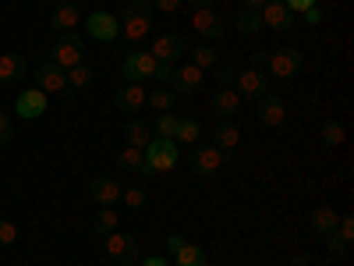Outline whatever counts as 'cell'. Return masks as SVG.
<instances>
[{
	"instance_id": "obj_22",
	"label": "cell",
	"mask_w": 354,
	"mask_h": 266,
	"mask_svg": "<svg viewBox=\"0 0 354 266\" xmlns=\"http://www.w3.org/2000/svg\"><path fill=\"white\" fill-rule=\"evenodd\" d=\"M113 163L121 167V170L142 174V167H145V157H142V150H138V145H124V150H121V153L113 157Z\"/></svg>"
},
{
	"instance_id": "obj_33",
	"label": "cell",
	"mask_w": 354,
	"mask_h": 266,
	"mask_svg": "<svg viewBox=\"0 0 354 266\" xmlns=\"http://www.w3.org/2000/svg\"><path fill=\"white\" fill-rule=\"evenodd\" d=\"M145 103L156 107L160 114H170L174 110V93H170V89H153V93L145 96Z\"/></svg>"
},
{
	"instance_id": "obj_47",
	"label": "cell",
	"mask_w": 354,
	"mask_h": 266,
	"mask_svg": "<svg viewBox=\"0 0 354 266\" xmlns=\"http://www.w3.org/2000/svg\"><path fill=\"white\" fill-rule=\"evenodd\" d=\"M241 4H245V11H259L262 4H270V0H241Z\"/></svg>"
},
{
	"instance_id": "obj_9",
	"label": "cell",
	"mask_w": 354,
	"mask_h": 266,
	"mask_svg": "<svg viewBox=\"0 0 354 266\" xmlns=\"http://www.w3.org/2000/svg\"><path fill=\"white\" fill-rule=\"evenodd\" d=\"M234 89H238L245 100H259V96L270 93V75L262 68H245V71L234 75Z\"/></svg>"
},
{
	"instance_id": "obj_12",
	"label": "cell",
	"mask_w": 354,
	"mask_h": 266,
	"mask_svg": "<svg viewBox=\"0 0 354 266\" xmlns=\"http://www.w3.org/2000/svg\"><path fill=\"white\" fill-rule=\"evenodd\" d=\"M103 249H106V256L110 259H138V238L135 234H124V231H110V234H103Z\"/></svg>"
},
{
	"instance_id": "obj_19",
	"label": "cell",
	"mask_w": 354,
	"mask_h": 266,
	"mask_svg": "<svg viewBox=\"0 0 354 266\" xmlns=\"http://www.w3.org/2000/svg\"><path fill=\"white\" fill-rule=\"evenodd\" d=\"M78 21H82V11H78L75 0H61V4L53 8V15H50V25L57 28V33H75Z\"/></svg>"
},
{
	"instance_id": "obj_28",
	"label": "cell",
	"mask_w": 354,
	"mask_h": 266,
	"mask_svg": "<svg viewBox=\"0 0 354 266\" xmlns=\"http://www.w3.org/2000/svg\"><path fill=\"white\" fill-rule=\"evenodd\" d=\"M234 28H238L241 36H259L266 25H262V15H259V11H241L238 21H234Z\"/></svg>"
},
{
	"instance_id": "obj_44",
	"label": "cell",
	"mask_w": 354,
	"mask_h": 266,
	"mask_svg": "<svg viewBox=\"0 0 354 266\" xmlns=\"http://www.w3.org/2000/svg\"><path fill=\"white\" fill-rule=\"evenodd\" d=\"M234 75H238V71H234V68H220V85H234Z\"/></svg>"
},
{
	"instance_id": "obj_21",
	"label": "cell",
	"mask_w": 354,
	"mask_h": 266,
	"mask_svg": "<svg viewBox=\"0 0 354 266\" xmlns=\"http://www.w3.org/2000/svg\"><path fill=\"white\" fill-rule=\"evenodd\" d=\"M170 89H174V93H198V89H202V71H198L195 64H185V68H174Z\"/></svg>"
},
{
	"instance_id": "obj_11",
	"label": "cell",
	"mask_w": 354,
	"mask_h": 266,
	"mask_svg": "<svg viewBox=\"0 0 354 266\" xmlns=\"http://www.w3.org/2000/svg\"><path fill=\"white\" fill-rule=\"evenodd\" d=\"M241 107H245V96L234 85H220L216 93H213V114H216V121H230V117H238Z\"/></svg>"
},
{
	"instance_id": "obj_45",
	"label": "cell",
	"mask_w": 354,
	"mask_h": 266,
	"mask_svg": "<svg viewBox=\"0 0 354 266\" xmlns=\"http://www.w3.org/2000/svg\"><path fill=\"white\" fill-rule=\"evenodd\" d=\"M305 21H308V25H319V21H322V11H319V8H308V11H305Z\"/></svg>"
},
{
	"instance_id": "obj_4",
	"label": "cell",
	"mask_w": 354,
	"mask_h": 266,
	"mask_svg": "<svg viewBox=\"0 0 354 266\" xmlns=\"http://www.w3.org/2000/svg\"><path fill=\"white\" fill-rule=\"evenodd\" d=\"M266 64H270L273 78H298L301 68H305V53L298 46H283V50L266 53Z\"/></svg>"
},
{
	"instance_id": "obj_36",
	"label": "cell",
	"mask_w": 354,
	"mask_h": 266,
	"mask_svg": "<svg viewBox=\"0 0 354 266\" xmlns=\"http://www.w3.org/2000/svg\"><path fill=\"white\" fill-rule=\"evenodd\" d=\"M18 242V227L15 220H0V249H11Z\"/></svg>"
},
{
	"instance_id": "obj_38",
	"label": "cell",
	"mask_w": 354,
	"mask_h": 266,
	"mask_svg": "<svg viewBox=\"0 0 354 266\" xmlns=\"http://www.w3.org/2000/svg\"><path fill=\"white\" fill-rule=\"evenodd\" d=\"M333 231H337V234H340V238H344V242L351 245V238H354V217H340Z\"/></svg>"
},
{
	"instance_id": "obj_6",
	"label": "cell",
	"mask_w": 354,
	"mask_h": 266,
	"mask_svg": "<svg viewBox=\"0 0 354 266\" xmlns=\"http://www.w3.org/2000/svg\"><path fill=\"white\" fill-rule=\"evenodd\" d=\"M85 33L100 39V43H113L117 36H121V18L110 15V11H93L85 18Z\"/></svg>"
},
{
	"instance_id": "obj_15",
	"label": "cell",
	"mask_w": 354,
	"mask_h": 266,
	"mask_svg": "<svg viewBox=\"0 0 354 266\" xmlns=\"http://www.w3.org/2000/svg\"><path fill=\"white\" fill-rule=\"evenodd\" d=\"M145 96H149V93H145L142 82H124V85L113 93V107L124 110V114H135V110L145 107Z\"/></svg>"
},
{
	"instance_id": "obj_49",
	"label": "cell",
	"mask_w": 354,
	"mask_h": 266,
	"mask_svg": "<svg viewBox=\"0 0 354 266\" xmlns=\"http://www.w3.org/2000/svg\"><path fill=\"white\" fill-rule=\"evenodd\" d=\"M121 266H135V263H131V259H124V263H121Z\"/></svg>"
},
{
	"instance_id": "obj_31",
	"label": "cell",
	"mask_w": 354,
	"mask_h": 266,
	"mask_svg": "<svg viewBox=\"0 0 354 266\" xmlns=\"http://www.w3.org/2000/svg\"><path fill=\"white\" fill-rule=\"evenodd\" d=\"M88 85H93V68H88L85 61L68 68V89H88Z\"/></svg>"
},
{
	"instance_id": "obj_23",
	"label": "cell",
	"mask_w": 354,
	"mask_h": 266,
	"mask_svg": "<svg viewBox=\"0 0 354 266\" xmlns=\"http://www.w3.org/2000/svg\"><path fill=\"white\" fill-rule=\"evenodd\" d=\"M312 231L315 234H330L333 227H337V220H340V213L337 210H330V206H319V210H312Z\"/></svg>"
},
{
	"instance_id": "obj_16",
	"label": "cell",
	"mask_w": 354,
	"mask_h": 266,
	"mask_svg": "<svg viewBox=\"0 0 354 266\" xmlns=\"http://www.w3.org/2000/svg\"><path fill=\"white\" fill-rule=\"evenodd\" d=\"M28 75V61L18 53V50H0V82L4 85H15Z\"/></svg>"
},
{
	"instance_id": "obj_25",
	"label": "cell",
	"mask_w": 354,
	"mask_h": 266,
	"mask_svg": "<svg viewBox=\"0 0 354 266\" xmlns=\"http://www.w3.org/2000/svg\"><path fill=\"white\" fill-rule=\"evenodd\" d=\"M192 64H195L198 71H205V68H216V64H220V50H216L213 43L192 46Z\"/></svg>"
},
{
	"instance_id": "obj_46",
	"label": "cell",
	"mask_w": 354,
	"mask_h": 266,
	"mask_svg": "<svg viewBox=\"0 0 354 266\" xmlns=\"http://www.w3.org/2000/svg\"><path fill=\"white\" fill-rule=\"evenodd\" d=\"M142 266H170L163 256H149V259H142Z\"/></svg>"
},
{
	"instance_id": "obj_37",
	"label": "cell",
	"mask_w": 354,
	"mask_h": 266,
	"mask_svg": "<svg viewBox=\"0 0 354 266\" xmlns=\"http://www.w3.org/2000/svg\"><path fill=\"white\" fill-rule=\"evenodd\" d=\"M326 249H330V256H347V249H351V245L340 238L337 231H330V234H326Z\"/></svg>"
},
{
	"instance_id": "obj_30",
	"label": "cell",
	"mask_w": 354,
	"mask_h": 266,
	"mask_svg": "<svg viewBox=\"0 0 354 266\" xmlns=\"http://www.w3.org/2000/svg\"><path fill=\"white\" fill-rule=\"evenodd\" d=\"M198 135H202V125L195 121V117H181V121H177L174 142H198Z\"/></svg>"
},
{
	"instance_id": "obj_18",
	"label": "cell",
	"mask_w": 354,
	"mask_h": 266,
	"mask_svg": "<svg viewBox=\"0 0 354 266\" xmlns=\"http://www.w3.org/2000/svg\"><path fill=\"white\" fill-rule=\"evenodd\" d=\"M259 15H262V25L277 28V33H290V28H294V15L283 8V0H270V4H262Z\"/></svg>"
},
{
	"instance_id": "obj_48",
	"label": "cell",
	"mask_w": 354,
	"mask_h": 266,
	"mask_svg": "<svg viewBox=\"0 0 354 266\" xmlns=\"http://www.w3.org/2000/svg\"><path fill=\"white\" fill-rule=\"evenodd\" d=\"M188 4H192V11H198V8H209L213 0H188Z\"/></svg>"
},
{
	"instance_id": "obj_40",
	"label": "cell",
	"mask_w": 354,
	"mask_h": 266,
	"mask_svg": "<svg viewBox=\"0 0 354 266\" xmlns=\"http://www.w3.org/2000/svg\"><path fill=\"white\" fill-rule=\"evenodd\" d=\"M283 8H287L290 15H305L308 8H315V0H283Z\"/></svg>"
},
{
	"instance_id": "obj_41",
	"label": "cell",
	"mask_w": 354,
	"mask_h": 266,
	"mask_svg": "<svg viewBox=\"0 0 354 266\" xmlns=\"http://www.w3.org/2000/svg\"><path fill=\"white\" fill-rule=\"evenodd\" d=\"M149 4H153V11H163V15H174L177 8H181V4H185V0H149Z\"/></svg>"
},
{
	"instance_id": "obj_20",
	"label": "cell",
	"mask_w": 354,
	"mask_h": 266,
	"mask_svg": "<svg viewBox=\"0 0 354 266\" xmlns=\"http://www.w3.org/2000/svg\"><path fill=\"white\" fill-rule=\"evenodd\" d=\"M121 185L113 181V177H96L93 185H88V199H93L96 206H113L117 199H121Z\"/></svg>"
},
{
	"instance_id": "obj_29",
	"label": "cell",
	"mask_w": 354,
	"mask_h": 266,
	"mask_svg": "<svg viewBox=\"0 0 354 266\" xmlns=\"http://www.w3.org/2000/svg\"><path fill=\"white\" fill-rule=\"evenodd\" d=\"M117 224H121V217L113 213V206H100V213L93 217V231L96 234H110V231H117Z\"/></svg>"
},
{
	"instance_id": "obj_8",
	"label": "cell",
	"mask_w": 354,
	"mask_h": 266,
	"mask_svg": "<svg viewBox=\"0 0 354 266\" xmlns=\"http://www.w3.org/2000/svg\"><path fill=\"white\" fill-rule=\"evenodd\" d=\"M32 89H39V93H46V96L64 93V89H68V71L57 68V64H50V61H43V64L32 71Z\"/></svg>"
},
{
	"instance_id": "obj_26",
	"label": "cell",
	"mask_w": 354,
	"mask_h": 266,
	"mask_svg": "<svg viewBox=\"0 0 354 266\" xmlns=\"http://www.w3.org/2000/svg\"><path fill=\"white\" fill-rule=\"evenodd\" d=\"M213 139H216V142H213V145H216V150H223V153H230V150H234V145H238V142H241V132H238V128H234L230 121H220V125H216V135H213Z\"/></svg>"
},
{
	"instance_id": "obj_43",
	"label": "cell",
	"mask_w": 354,
	"mask_h": 266,
	"mask_svg": "<svg viewBox=\"0 0 354 266\" xmlns=\"http://www.w3.org/2000/svg\"><path fill=\"white\" fill-rule=\"evenodd\" d=\"M181 245H185V238H181V234H167V252H170V256H174L177 249H181Z\"/></svg>"
},
{
	"instance_id": "obj_32",
	"label": "cell",
	"mask_w": 354,
	"mask_h": 266,
	"mask_svg": "<svg viewBox=\"0 0 354 266\" xmlns=\"http://www.w3.org/2000/svg\"><path fill=\"white\" fill-rule=\"evenodd\" d=\"M121 199H124L128 210H142V206L149 202V188H145V185H131V188L121 192Z\"/></svg>"
},
{
	"instance_id": "obj_1",
	"label": "cell",
	"mask_w": 354,
	"mask_h": 266,
	"mask_svg": "<svg viewBox=\"0 0 354 266\" xmlns=\"http://www.w3.org/2000/svg\"><path fill=\"white\" fill-rule=\"evenodd\" d=\"M149 33H153V4L149 0H128L121 15V36L128 43H142Z\"/></svg>"
},
{
	"instance_id": "obj_13",
	"label": "cell",
	"mask_w": 354,
	"mask_h": 266,
	"mask_svg": "<svg viewBox=\"0 0 354 266\" xmlns=\"http://www.w3.org/2000/svg\"><path fill=\"white\" fill-rule=\"evenodd\" d=\"M192 28H195L205 43H213V39L223 36V18H220L213 8H198V11H192Z\"/></svg>"
},
{
	"instance_id": "obj_42",
	"label": "cell",
	"mask_w": 354,
	"mask_h": 266,
	"mask_svg": "<svg viewBox=\"0 0 354 266\" xmlns=\"http://www.w3.org/2000/svg\"><path fill=\"white\" fill-rule=\"evenodd\" d=\"M174 68H177V64H156V75H153V78H156V82H163V85H170Z\"/></svg>"
},
{
	"instance_id": "obj_17",
	"label": "cell",
	"mask_w": 354,
	"mask_h": 266,
	"mask_svg": "<svg viewBox=\"0 0 354 266\" xmlns=\"http://www.w3.org/2000/svg\"><path fill=\"white\" fill-rule=\"evenodd\" d=\"M220 167H223V150H216V145H198L192 153V174H198V177L216 174Z\"/></svg>"
},
{
	"instance_id": "obj_24",
	"label": "cell",
	"mask_w": 354,
	"mask_h": 266,
	"mask_svg": "<svg viewBox=\"0 0 354 266\" xmlns=\"http://www.w3.org/2000/svg\"><path fill=\"white\" fill-rule=\"evenodd\" d=\"M174 263H177V266H205L209 259H205V249H202V245H192V242H185L181 249L174 252Z\"/></svg>"
},
{
	"instance_id": "obj_27",
	"label": "cell",
	"mask_w": 354,
	"mask_h": 266,
	"mask_svg": "<svg viewBox=\"0 0 354 266\" xmlns=\"http://www.w3.org/2000/svg\"><path fill=\"white\" fill-rule=\"evenodd\" d=\"M124 139H128V145H138V150H145V145L153 142V128L145 125V121H131V125L124 128Z\"/></svg>"
},
{
	"instance_id": "obj_10",
	"label": "cell",
	"mask_w": 354,
	"mask_h": 266,
	"mask_svg": "<svg viewBox=\"0 0 354 266\" xmlns=\"http://www.w3.org/2000/svg\"><path fill=\"white\" fill-rule=\"evenodd\" d=\"M50 107L46 93H39V89H21V93L15 96V114L21 117V121H36V117H43Z\"/></svg>"
},
{
	"instance_id": "obj_3",
	"label": "cell",
	"mask_w": 354,
	"mask_h": 266,
	"mask_svg": "<svg viewBox=\"0 0 354 266\" xmlns=\"http://www.w3.org/2000/svg\"><path fill=\"white\" fill-rule=\"evenodd\" d=\"M46 61L57 64V68H64V71L75 68V64H82V61H85V39H82L78 33H61V39L50 46Z\"/></svg>"
},
{
	"instance_id": "obj_7",
	"label": "cell",
	"mask_w": 354,
	"mask_h": 266,
	"mask_svg": "<svg viewBox=\"0 0 354 266\" xmlns=\"http://www.w3.org/2000/svg\"><path fill=\"white\" fill-rule=\"evenodd\" d=\"M149 53L156 57L160 64H177V61L188 53V43H185V36H177V33H163V36L153 39Z\"/></svg>"
},
{
	"instance_id": "obj_35",
	"label": "cell",
	"mask_w": 354,
	"mask_h": 266,
	"mask_svg": "<svg viewBox=\"0 0 354 266\" xmlns=\"http://www.w3.org/2000/svg\"><path fill=\"white\" fill-rule=\"evenodd\" d=\"M322 142L326 145H344V125L340 121H326L322 125Z\"/></svg>"
},
{
	"instance_id": "obj_5",
	"label": "cell",
	"mask_w": 354,
	"mask_h": 266,
	"mask_svg": "<svg viewBox=\"0 0 354 266\" xmlns=\"http://www.w3.org/2000/svg\"><path fill=\"white\" fill-rule=\"evenodd\" d=\"M156 64H160V61H156L149 50H131L124 61H121V71H124L128 82H145V78L156 75Z\"/></svg>"
},
{
	"instance_id": "obj_39",
	"label": "cell",
	"mask_w": 354,
	"mask_h": 266,
	"mask_svg": "<svg viewBox=\"0 0 354 266\" xmlns=\"http://www.w3.org/2000/svg\"><path fill=\"white\" fill-rule=\"evenodd\" d=\"M11 139H15V121L8 114H0V145H8Z\"/></svg>"
},
{
	"instance_id": "obj_14",
	"label": "cell",
	"mask_w": 354,
	"mask_h": 266,
	"mask_svg": "<svg viewBox=\"0 0 354 266\" xmlns=\"http://www.w3.org/2000/svg\"><path fill=\"white\" fill-rule=\"evenodd\" d=\"M255 117H259L262 125L277 128V125H283V117H287V103L280 96H273V93H266V96L255 100Z\"/></svg>"
},
{
	"instance_id": "obj_34",
	"label": "cell",
	"mask_w": 354,
	"mask_h": 266,
	"mask_svg": "<svg viewBox=\"0 0 354 266\" xmlns=\"http://www.w3.org/2000/svg\"><path fill=\"white\" fill-rule=\"evenodd\" d=\"M177 121H181V117H177L174 110H170V114H160V121H156L153 132H156L160 139H174V135H177Z\"/></svg>"
},
{
	"instance_id": "obj_2",
	"label": "cell",
	"mask_w": 354,
	"mask_h": 266,
	"mask_svg": "<svg viewBox=\"0 0 354 266\" xmlns=\"http://www.w3.org/2000/svg\"><path fill=\"white\" fill-rule=\"evenodd\" d=\"M145 157V167H142V177H153V174H167L177 167V157H181V150H177L174 139H160L153 135V142L142 150Z\"/></svg>"
}]
</instances>
